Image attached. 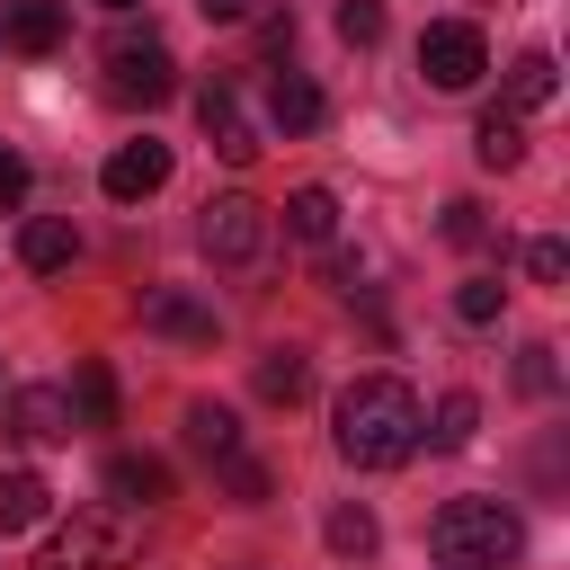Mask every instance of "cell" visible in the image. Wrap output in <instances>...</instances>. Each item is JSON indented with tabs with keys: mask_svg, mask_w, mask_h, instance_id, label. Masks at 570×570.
Instances as JSON below:
<instances>
[{
	"mask_svg": "<svg viewBox=\"0 0 570 570\" xmlns=\"http://www.w3.org/2000/svg\"><path fill=\"white\" fill-rule=\"evenodd\" d=\"M419 419H428V410H419L410 383L365 374V383L338 392V410H330V445H338V463H356V472H392V463L419 454Z\"/></svg>",
	"mask_w": 570,
	"mask_h": 570,
	"instance_id": "cell-1",
	"label": "cell"
},
{
	"mask_svg": "<svg viewBox=\"0 0 570 570\" xmlns=\"http://www.w3.org/2000/svg\"><path fill=\"white\" fill-rule=\"evenodd\" d=\"M428 552H436L445 570H517L525 525H517V508H499V499H445V508L428 517Z\"/></svg>",
	"mask_w": 570,
	"mask_h": 570,
	"instance_id": "cell-2",
	"label": "cell"
},
{
	"mask_svg": "<svg viewBox=\"0 0 570 570\" xmlns=\"http://www.w3.org/2000/svg\"><path fill=\"white\" fill-rule=\"evenodd\" d=\"M134 552V508H71V525L45 534L36 570H116Z\"/></svg>",
	"mask_w": 570,
	"mask_h": 570,
	"instance_id": "cell-3",
	"label": "cell"
},
{
	"mask_svg": "<svg viewBox=\"0 0 570 570\" xmlns=\"http://www.w3.org/2000/svg\"><path fill=\"white\" fill-rule=\"evenodd\" d=\"M196 240H205V258L214 267H258L267 258V205L258 196H205V223H196Z\"/></svg>",
	"mask_w": 570,
	"mask_h": 570,
	"instance_id": "cell-4",
	"label": "cell"
},
{
	"mask_svg": "<svg viewBox=\"0 0 570 570\" xmlns=\"http://www.w3.org/2000/svg\"><path fill=\"white\" fill-rule=\"evenodd\" d=\"M419 71H428V89H472V80L490 71L481 27H472V18H436V27L419 36Z\"/></svg>",
	"mask_w": 570,
	"mask_h": 570,
	"instance_id": "cell-5",
	"label": "cell"
},
{
	"mask_svg": "<svg viewBox=\"0 0 570 570\" xmlns=\"http://www.w3.org/2000/svg\"><path fill=\"white\" fill-rule=\"evenodd\" d=\"M178 89V62H169V45L160 36H125V45H107V98H125V107H160Z\"/></svg>",
	"mask_w": 570,
	"mask_h": 570,
	"instance_id": "cell-6",
	"label": "cell"
},
{
	"mask_svg": "<svg viewBox=\"0 0 570 570\" xmlns=\"http://www.w3.org/2000/svg\"><path fill=\"white\" fill-rule=\"evenodd\" d=\"M98 187H107L116 205L160 196V187H169V142H151V134H142V142H116V151H107V169H98Z\"/></svg>",
	"mask_w": 570,
	"mask_h": 570,
	"instance_id": "cell-7",
	"label": "cell"
},
{
	"mask_svg": "<svg viewBox=\"0 0 570 570\" xmlns=\"http://www.w3.org/2000/svg\"><path fill=\"white\" fill-rule=\"evenodd\" d=\"M196 125H205V142H214L223 160H258V125H249V107H240V80H214V89L196 98Z\"/></svg>",
	"mask_w": 570,
	"mask_h": 570,
	"instance_id": "cell-8",
	"label": "cell"
},
{
	"mask_svg": "<svg viewBox=\"0 0 570 570\" xmlns=\"http://www.w3.org/2000/svg\"><path fill=\"white\" fill-rule=\"evenodd\" d=\"M71 428H80V410H71L62 383H27V392H9V436H27V445H62Z\"/></svg>",
	"mask_w": 570,
	"mask_h": 570,
	"instance_id": "cell-9",
	"label": "cell"
},
{
	"mask_svg": "<svg viewBox=\"0 0 570 570\" xmlns=\"http://www.w3.org/2000/svg\"><path fill=\"white\" fill-rule=\"evenodd\" d=\"M142 321H151L160 338H187V347H214V312H205L196 294H178V285H160V294H142Z\"/></svg>",
	"mask_w": 570,
	"mask_h": 570,
	"instance_id": "cell-10",
	"label": "cell"
},
{
	"mask_svg": "<svg viewBox=\"0 0 570 570\" xmlns=\"http://www.w3.org/2000/svg\"><path fill=\"white\" fill-rule=\"evenodd\" d=\"M107 499L116 508H160L169 499V463L160 454H107Z\"/></svg>",
	"mask_w": 570,
	"mask_h": 570,
	"instance_id": "cell-11",
	"label": "cell"
},
{
	"mask_svg": "<svg viewBox=\"0 0 570 570\" xmlns=\"http://www.w3.org/2000/svg\"><path fill=\"white\" fill-rule=\"evenodd\" d=\"M18 258H27L36 276H62V267L80 258V232H71L62 214H36V223H18Z\"/></svg>",
	"mask_w": 570,
	"mask_h": 570,
	"instance_id": "cell-12",
	"label": "cell"
},
{
	"mask_svg": "<svg viewBox=\"0 0 570 570\" xmlns=\"http://www.w3.org/2000/svg\"><path fill=\"white\" fill-rule=\"evenodd\" d=\"M178 436L205 454V463H232L240 454V419L223 410V401H187V419H178Z\"/></svg>",
	"mask_w": 570,
	"mask_h": 570,
	"instance_id": "cell-13",
	"label": "cell"
},
{
	"mask_svg": "<svg viewBox=\"0 0 570 570\" xmlns=\"http://www.w3.org/2000/svg\"><path fill=\"white\" fill-rule=\"evenodd\" d=\"M62 27H71V18H62V0H18L0 36H9L18 53H53V45H62Z\"/></svg>",
	"mask_w": 570,
	"mask_h": 570,
	"instance_id": "cell-14",
	"label": "cell"
},
{
	"mask_svg": "<svg viewBox=\"0 0 570 570\" xmlns=\"http://www.w3.org/2000/svg\"><path fill=\"white\" fill-rule=\"evenodd\" d=\"M472 151H481V169H517V160H525V116H508V107H481V125H472Z\"/></svg>",
	"mask_w": 570,
	"mask_h": 570,
	"instance_id": "cell-15",
	"label": "cell"
},
{
	"mask_svg": "<svg viewBox=\"0 0 570 570\" xmlns=\"http://www.w3.org/2000/svg\"><path fill=\"white\" fill-rule=\"evenodd\" d=\"M472 428H481V401H472V392H445V401H436V419H419V445L463 454V445H472Z\"/></svg>",
	"mask_w": 570,
	"mask_h": 570,
	"instance_id": "cell-16",
	"label": "cell"
},
{
	"mask_svg": "<svg viewBox=\"0 0 570 570\" xmlns=\"http://www.w3.org/2000/svg\"><path fill=\"white\" fill-rule=\"evenodd\" d=\"M552 89H561L552 53H517V62H508V116H534V107H552Z\"/></svg>",
	"mask_w": 570,
	"mask_h": 570,
	"instance_id": "cell-17",
	"label": "cell"
},
{
	"mask_svg": "<svg viewBox=\"0 0 570 570\" xmlns=\"http://www.w3.org/2000/svg\"><path fill=\"white\" fill-rule=\"evenodd\" d=\"M267 116H276L285 134H312V125H321V89H312L303 71H276V80H267Z\"/></svg>",
	"mask_w": 570,
	"mask_h": 570,
	"instance_id": "cell-18",
	"label": "cell"
},
{
	"mask_svg": "<svg viewBox=\"0 0 570 570\" xmlns=\"http://www.w3.org/2000/svg\"><path fill=\"white\" fill-rule=\"evenodd\" d=\"M45 508H53V490H45L36 472H0V534H27V525H45Z\"/></svg>",
	"mask_w": 570,
	"mask_h": 570,
	"instance_id": "cell-19",
	"label": "cell"
},
{
	"mask_svg": "<svg viewBox=\"0 0 570 570\" xmlns=\"http://www.w3.org/2000/svg\"><path fill=\"white\" fill-rule=\"evenodd\" d=\"M285 232L321 249V240L338 232V196H330V187H294V196H285Z\"/></svg>",
	"mask_w": 570,
	"mask_h": 570,
	"instance_id": "cell-20",
	"label": "cell"
},
{
	"mask_svg": "<svg viewBox=\"0 0 570 570\" xmlns=\"http://www.w3.org/2000/svg\"><path fill=\"white\" fill-rule=\"evenodd\" d=\"M303 392H312V365H303L294 347H267V356H258V401H276V410H294Z\"/></svg>",
	"mask_w": 570,
	"mask_h": 570,
	"instance_id": "cell-21",
	"label": "cell"
},
{
	"mask_svg": "<svg viewBox=\"0 0 570 570\" xmlns=\"http://www.w3.org/2000/svg\"><path fill=\"white\" fill-rule=\"evenodd\" d=\"M321 534H330V552H338V561H365V552H374V508H356V499H347V508H330V525H321Z\"/></svg>",
	"mask_w": 570,
	"mask_h": 570,
	"instance_id": "cell-22",
	"label": "cell"
},
{
	"mask_svg": "<svg viewBox=\"0 0 570 570\" xmlns=\"http://www.w3.org/2000/svg\"><path fill=\"white\" fill-rule=\"evenodd\" d=\"M71 392H80V428H116V374L107 365H80Z\"/></svg>",
	"mask_w": 570,
	"mask_h": 570,
	"instance_id": "cell-23",
	"label": "cell"
},
{
	"mask_svg": "<svg viewBox=\"0 0 570 570\" xmlns=\"http://www.w3.org/2000/svg\"><path fill=\"white\" fill-rule=\"evenodd\" d=\"M499 303H508V285H499V276H463V285H454V321H472V330H490V321H499Z\"/></svg>",
	"mask_w": 570,
	"mask_h": 570,
	"instance_id": "cell-24",
	"label": "cell"
},
{
	"mask_svg": "<svg viewBox=\"0 0 570 570\" xmlns=\"http://www.w3.org/2000/svg\"><path fill=\"white\" fill-rule=\"evenodd\" d=\"M517 392H525V401H552V392H561V365H552V347H543V338H534V347H517Z\"/></svg>",
	"mask_w": 570,
	"mask_h": 570,
	"instance_id": "cell-25",
	"label": "cell"
},
{
	"mask_svg": "<svg viewBox=\"0 0 570 570\" xmlns=\"http://www.w3.org/2000/svg\"><path fill=\"white\" fill-rule=\"evenodd\" d=\"M338 36L347 45H383V0H338Z\"/></svg>",
	"mask_w": 570,
	"mask_h": 570,
	"instance_id": "cell-26",
	"label": "cell"
},
{
	"mask_svg": "<svg viewBox=\"0 0 570 570\" xmlns=\"http://www.w3.org/2000/svg\"><path fill=\"white\" fill-rule=\"evenodd\" d=\"M525 276H534V285H561V276H570V249H561V240L543 232V240L525 249Z\"/></svg>",
	"mask_w": 570,
	"mask_h": 570,
	"instance_id": "cell-27",
	"label": "cell"
},
{
	"mask_svg": "<svg viewBox=\"0 0 570 570\" xmlns=\"http://www.w3.org/2000/svg\"><path fill=\"white\" fill-rule=\"evenodd\" d=\"M445 240H454V249H481V240H490L481 205H445Z\"/></svg>",
	"mask_w": 570,
	"mask_h": 570,
	"instance_id": "cell-28",
	"label": "cell"
},
{
	"mask_svg": "<svg viewBox=\"0 0 570 570\" xmlns=\"http://www.w3.org/2000/svg\"><path fill=\"white\" fill-rule=\"evenodd\" d=\"M223 472H232V499H240V508H267V490H276V481H267L258 463H240V454H232Z\"/></svg>",
	"mask_w": 570,
	"mask_h": 570,
	"instance_id": "cell-29",
	"label": "cell"
},
{
	"mask_svg": "<svg viewBox=\"0 0 570 570\" xmlns=\"http://www.w3.org/2000/svg\"><path fill=\"white\" fill-rule=\"evenodd\" d=\"M18 205H27V160L0 142V214H18Z\"/></svg>",
	"mask_w": 570,
	"mask_h": 570,
	"instance_id": "cell-30",
	"label": "cell"
},
{
	"mask_svg": "<svg viewBox=\"0 0 570 570\" xmlns=\"http://www.w3.org/2000/svg\"><path fill=\"white\" fill-rule=\"evenodd\" d=\"M196 18H205V27H240V18H249V0H196Z\"/></svg>",
	"mask_w": 570,
	"mask_h": 570,
	"instance_id": "cell-31",
	"label": "cell"
},
{
	"mask_svg": "<svg viewBox=\"0 0 570 570\" xmlns=\"http://www.w3.org/2000/svg\"><path fill=\"white\" fill-rule=\"evenodd\" d=\"M98 9H134V0H98Z\"/></svg>",
	"mask_w": 570,
	"mask_h": 570,
	"instance_id": "cell-32",
	"label": "cell"
}]
</instances>
